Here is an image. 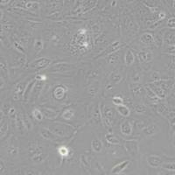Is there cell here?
<instances>
[{
	"mask_svg": "<svg viewBox=\"0 0 175 175\" xmlns=\"http://www.w3.org/2000/svg\"><path fill=\"white\" fill-rule=\"evenodd\" d=\"M48 129L53 133L56 134L57 136L65 137L69 136L72 133L74 128L68 124H65L62 123H54L52 125H49Z\"/></svg>",
	"mask_w": 175,
	"mask_h": 175,
	"instance_id": "obj_1",
	"label": "cell"
},
{
	"mask_svg": "<svg viewBox=\"0 0 175 175\" xmlns=\"http://www.w3.org/2000/svg\"><path fill=\"white\" fill-rule=\"evenodd\" d=\"M123 147L126 152L131 157H134L137 154L138 148H137V142L135 140H128L125 141L123 144Z\"/></svg>",
	"mask_w": 175,
	"mask_h": 175,
	"instance_id": "obj_2",
	"label": "cell"
},
{
	"mask_svg": "<svg viewBox=\"0 0 175 175\" xmlns=\"http://www.w3.org/2000/svg\"><path fill=\"white\" fill-rule=\"evenodd\" d=\"M51 62H52V60L50 59L40 58L33 60L30 64V67L32 68H35V69H42V68H47L51 64Z\"/></svg>",
	"mask_w": 175,
	"mask_h": 175,
	"instance_id": "obj_3",
	"label": "cell"
},
{
	"mask_svg": "<svg viewBox=\"0 0 175 175\" xmlns=\"http://www.w3.org/2000/svg\"><path fill=\"white\" fill-rule=\"evenodd\" d=\"M75 68V65L73 64H69V63H59L54 65V67H52L49 71L50 72H55V73H59V72H64V71H68L70 70L72 68Z\"/></svg>",
	"mask_w": 175,
	"mask_h": 175,
	"instance_id": "obj_4",
	"label": "cell"
},
{
	"mask_svg": "<svg viewBox=\"0 0 175 175\" xmlns=\"http://www.w3.org/2000/svg\"><path fill=\"white\" fill-rule=\"evenodd\" d=\"M40 135L44 138H46L47 140H50V141H54V142H59L60 141V137L57 136L54 133H53L50 130L41 128L40 129Z\"/></svg>",
	"mask_w": 175,
	"mask_h": 175,
	"instance_id": "obj_5",
	"label": "cell"
},
{
	"mask_svg": "<svg viewBox=\"0 0 175 175\" xmlns=\"http://www.w3.org/2000/svg\"><path fill=\"white\" fill-rule=\"evenodd\" d=\"M137 58L141 63H148L152 60V53L151 51H141L137 54Z\"/></svg>",
	"mask_w": 175,
	"mask_h": 175,
	"instance_id": "obj_6",
	"label": "cell"
},
{
	"mask_svg": "<svg viewBox=\"0 0 175 175\" xmlns=\"http://www.w3.org/2000/svg\"><path fill=\"white\" fill-rule=\"evenodd\" d=\"M150 87H151L150 89L155 93L156 96L159 99H165L166 98V91L164 90L162 88H160L159 86L156 85L155 83H153V82L150 84Z\"/></svg>",
	"mask_w": 175,
	"mask_h": 175,
	"instance_id": "obj_7",
	"label": "cell"
},
{
	"mask_svg": "<svg viewBox=\"0 0 175 175\" xmlns=\"http://www.w3.org/2000/svg\"><path fill=\"white\" fill-rule=\"evenodd\" d=\"M121 131L124 136H130L132 131V124L130 120H124L121 124Z\"/></svg>",
	"mask_w": 175,
	"mask_h": 175,
	"instance_id": "obj_8",
	"label": "cell"
},
{
	"mask_svg": "<svg viewBox=\"0 0 175 175\" xmlns=\"http://www.w3.org/2000/svg\"><path fill=\"white\" fill-rule=\"evenodd\" d=\"M45 85V81H37L36 80V82L33 86V92H32V96L31 97H33V99H36L39 96V93L40 91L42 90L43 87Z\"/></svg>",
	"mask_w": 175,
	"mask_h": 175,
	"instance_id": "obj_9",
	"label": "cell"
},
{
	"mask_svg": "<svg viewBox=\"0 0 175 175\" xmlns=\"http://www.w3.org/2000/svg\"><path fill=\"white\" fill-rule=\"evenodd\" d=\"M40 110L43 113V116L47 119H54V118L58 117L59 115L58 111H56L53 109H49V108H42Z\"/></svg>",
	"mask_w": 175,
	"mask_h": 175,
	"instance_id": "obj_10",
	"label": "cell"
},
{
	"mask_svg": "<svg viewBox=\"0 0 175 175\" xmlns=\"http://www.w3.org/2000/svg\"><path fill=\"white\" fill-rule=\"evenodd\" d=\"M36 82V79L35 80H33V81H30L26 87H25V89L24 91V94H23V98L25 101H27L29 97L32 96V92H33V86Z\"/></svg>",
	"mask_w": 175,
	"mask_h": 175,
	"instance_id": "obj_11",
	"label": "cell"
},
{
	"mask_svg": "<svg viewBox=\"0 0 175 175\" xmlns=\"http://www.w3.org/2000/svg\"><path fill=\"white\" fill-rule=\"evenodd\" d=\"M131 164V162L129 160H125L120 164L117 165L116 166H114L112 169H111V174H120L121 172H123L129 165Z\"/></svg>",
	"mask_w": 175,
	"mask_h": 175,
	"instance_id": "obj_12",
	"label": "cell"
},
{
	"mask_svg": "<svg viewBox=\"0 0 175 175\" xmlns=\"http://www.w3.org/2000/svg\"><path fill=\"white\" fill-rule=\"evenodd\" d=\"M146 160H147V163L152 167H158L162 164V158L158 156H149Z\"/></svg>",
	"mask_w": 175,
	"mask_h": 175,
	"instance_id": "obj_13",
	"label": "cell"
},
{
	"mask_svg": "<svg viewBox=\"0 0 175 175\" xmlns=\"http://www.w3.org/2000/svg\"><path fill=\"white\" fill-rule=\"evenodd\" d=\"M158 131V128L157 127V125L154 124V123H152V124L148 125L147 127H145V128L143 129V133H144L145 136L150 137L154 135L155 133H157Z\"/></svg>",
	"mask_w": 175,
	"mask_h": 175,
	"instance_id": "obj_14",
	"label": "cell"
},
{
	"mask_svg": "<svg viewBox=\"0 0 175 175\" xmlns=\"http://www.w3.org/2000/svg\"><path fill=\"white\" fill-rule=\"evenodd\" d=\"M163 42H165L168 46H174V32H167L163 36Z\"/></svg>",
	"mask_w": 175,
	"mask_h": 175,
	"instance_id": "obj_15",
	"label": "cell"
},
{
	"mask_svg": "<svg viewBox=\"0 0 175 175\" xmlns=\"http://www.w3.org/2000/svg\"><path fill=\"white\" fill-rule=\"evenodd\" d=\"M15 122H16V126L17 129L20 131V132H22L24 130H26L24 119H23V115L21 114H16V118H15Z\"/></svg>",
	"mask_w": 175,
	"mask_h": 175,
	"instance_id": "obj_16",
	"label": "cell"
},
{
	"mask_svg": "<svg viewBox=\"0 0 175 175\" xmlns=\"http://www.w3.org/2000/svg\"><path fill=\"white\" fill-rule=\"evenodd\" d=\"M42 152V150L39 148V146L36 145V144H31L28 147V153H29V156L32 158H33L34 156L38 155L39 153Z\"/></svg>",
	"mask_w": 175,
	"mask_h": 175,
	"instance_id": "obj_17",
	"label": "cell"
},
{
	"mask_svg": "<svg viewBox=\"0 0 175 175\" xmlns=\"http://www.w3.org/2000/svg\"><path fill=\"white\" fill-rule=\"evenodd\" d=\"M145 93H146L147 97H148V99H149L152 102H153V103H158V102L159 98L156 96L155 93H154L150 88L145 87Z\"/></svg>",
	"mask_w": 175,
	"mask_h": 175,
	"instance_id": "obj_18",
	"label": "cell"
},
{
	"mask_svg": "<svg viewBox=\"0 0 175 175\" xmlns=\"http://www.w3.org/2000/svg\"><path fill=\"white\" fill-rule=\"evenodd\" d=\"M101 114L103 115V117H108L110 119H112L114 117V114H115V111L114 110L110 107V106H105L103 109L101 110Z\"/></svg>",
	"mask_w": 175,
	"mask_h": 175,
	"instance_id": "obj_19",
	"label": "cell"
},
{
	"mask_svg": "<svg viewBox=\"0 0 175 175\" xmlns=\"http://www.w3.org/2000/svg\"><path fill=\"white\" fill-rule=\"evenodd\" d=\"M141 41L145 44H147V45H151V44H153L154 43V38L152 36V33H145L142 36H141Z\"/></svg>",
	"mask_w": 175,
	"mask_h": 175,
	"instance_id": "obj_20",
	"label": "cell"
},
{
	"mask_svg": "<svg viewBox=\"0 0 175 175\" xmlns=\"http://www.w3.org/2000/svg\"><path fill=\"white\" fill-rule=\"evenodd\" d=\"M135 60V56H134V54L131 51V50H128L126 53H125V55H124V61H125V64L126 66H131L133 64Z\"/></svg>",
	"mask_w": 175,
	"mask_h": 175,
	"instance_id": "obj_21",
	"label": "cell"
},
{
	"mask_svg": "<svg viewBox=\"0 0 175 175\" xmlns=\"http://www.w3.org/2000/svg\"><path fill=\"white\" fill-rule=\"evenodd\" d=\"M117 112H118L121 116H123V117H129V116H130V114H131V110H130V109H129L127 106L123 105V104H122V105H118L117 108Z\"/></svg>",
	"mask_w": 175,
	"mask_h": 175,
	"instance_id": "obj_22",
	"label": "cell"
},
{
	"mask_svg": "<svg viewBox=\"0 0 175 175\" xmlns=\"http://www.w3.org/2000/svg\"><path fill=\"white\" fill-rule=\"evenodd\" d=\"M99 92V83L95 82L90 85L88 89V93L90 97H96Z\"/></svg>",
	"mask_w": 175,
	"mask_h": 175,
	"instance_id": "obj_23",
	"label": "cell"
},
{
	"mask_svg": "<svg viewBox=\"0 0 175 175\" xmlns=\"http://www.w3.org/2000/svg\"><path fill=\"white\" fill-rule=\"evenodd\" d=\"M91 145H92L93 151L96 152H102V143L99 139H97V138L92 140Z\"/></svg>",
	"mask_w": 175,
	"mask_h": 175,
	"instance_id": "obj_24",
	"label": "cell"
},
{
	"mask_svg": "<svg viewBox=\"0 0 175 175\" xmlns=\"http://www.w3.org/2000/svg\"><path fill=\"white\" fill-rule=\"evenodd\" d=\"M54 96L55 99H57V100L62 99L64 97V96H65V89H64V88L61 87V86L57 87L54 89Z\"/></svg>",
	"mask_w": 175,
	"mask_h": 175,
	"instance_id": "obj_25",
	"label": "cell"
},
{
	"mask_svg": "<svg viewBox=\"0 0 175 175\" xmlns=\"http://www.w3.org/2000/svg\"><path fill=\"white\" fill-rule=\"evenodd\" d=\"M131 92H132V94H133L134 97H138V96H140L142 94L144 89L140 85L135 83V84H132L131 86Z\"/></svg>",
	"mask_w": 175,
	"mask_h": 175,
	"instance_id": "obj_26",
	"label": "cell"
},
{
	"mask_svg": "<svg viewBox=\"0 0 175 175\" xmlns=\"http://www.w3.org/2000/svg\"><path fill=\"white\" fill-rule=\"evenodd\" d=\"M105 138H106V141H107L108 143L111 144V145H120V140H119V138H118L117 136H114L112 133L107 134L106 137H105Z\"/></svg>",
	"mask_w": 175,
	"mask_h": 175,
	"instance_id": "obj_27",
	"label": "cell"
},
{
	"mask_svg": "<svg viewBox=\"0 0 175 175\" xmlns=\"http://www.w3.org/2000/svg\"><path fill=\"white\" fill-rule=\"evenodd\" d=\"M81 166L82 168L85 170V171H89V168H90V164L88 160V158L84 154H81Z\"/></svg>",
	"mask_w": 175,
	"mask_h": 175,
	"instance_id": "obj_28",
	"label": "cell"
},
{
	"mask_svg": "<svg viewBox=\"0 0 175 175\" xmlns=\"http://www.w3.org/2000/svg\"><path fill=\"white\" fill-rule=\"evenodd\" d=\"M110 81L113 83H119L122 81V75L118 71H115L110 75Z\"/></svg>",
	"mask_w": 175,
	"mask_h": 175,
	"instance_id": "obj_29",
	"label": "cell"
},
{
	"mask_svg": "<svg viewBox=\"0 0 175 175\" xmlns=\"http://www.w3.org/2000/svg\"><path fill=\"white\" fill-rule=\"evenodd\" d=\"M118 59H119V57H118V54H117V53H112V54H110L109 55L108 60H107V62L109 64H110V65H115L117 61H118Z\"/></svg>",
	"mask_w": 175,
	"mask_h": 175,
	"instance_id": "obj_30",
	"label": "cell"
},
{
	"mask_svg": "<svg viewBox=\"0 0 175 175\" xmlns=\"http://www.w3.org/2000/svg\"><path fill=\"white\" fill-rule=\"evenodd\" d=\"M33 47H34V50H35L36 54H39L40 51L43 48V42H42V40L41 39H35L34 44H33Z\"/></svg>",
	"mask_w": 175,
	"mask_h": 175,
	"instance_id": "obj_31",
	"label": "cell"
},
{
	"mask_svg": "<svg viewBox=\"0 0 175 175\" xmlns=\"http://www.w3.org/2000/svg\"><path fill=\"white\" fill-rule=\"evenodd\" d=\"M158 112L159 113V114H161V115H163V116H166V115L168 114V109H167V107L165 105V104H158Z\"/></svg>",
	"mask_w": 175,
	"mask_h": 175,
	"instance_id": "obj_32",
	"label": "cell"
},
{
	"mask_svg": "<svg viewBox=\"0 0 175 175\" xmlns=\"http://www.w3.org/2000/svg\"><path fill=\"white\" fill-rule=\"evenodd\" d=\"M74 110H72L71 109H68L67 110L64 111V113L62 114V117L66 120H71L74 117Z\"/></svg>",
	"mask_w": 175,
	"mask_h": 175,
	"instance_id": "obj_33",
	"label": "cell"
},
{
	"mask_svg": "<svg viewBox=\"0 0 175 175\" xmlns=\"http://www.w3.org/2000/svg\"><path fill=\"white\" fill-rule=\"evenodd\" d=\"M33 114V117H34L37 121H41L43 119V113L41 112L40 110H38V109H34L32 112Z\"/></svg>",
	"mask_w": 175,
	"mask_h": 175,
	"instance_id": "obj_34",
	"label": "cell"
},
{
	"mask_svg": "<svg viewBox=\"0 0 175 175\" xmlns=\"http://www.w3.org/2000/svg\"><path fill=\"white\" fill-rule=\"evenodd\" d=\"M7 152L8 154L12 157H16V156L19 154V148L16 147V146H13V145H11L8 150H7Z\"/></svg>",
	"mask_w": 175,
	"mask_h": 175,
	"instance_id": "obj_35",
	"label": "cell"
},
{
	"mask_svg": "<svg viewBox=\"0 0 175 175\" xmlns=\"http://www.w3.org/2000/svg\"><path fill=\"white\" fill-rule=\"evenodd\" d=\"M46 154H45V153H43V152H40L39 153L38 155L34 156L33 158H32V159L34 161V162H36V163H40V162H42L46 158Z\"/></svg>",
	"mask_w": 175,
	"mask_h": 175,
	"instance_id": "obj_36",
	"label": "cell"
},
{
	"mask_svg": "<svg viewBox=\"0 0 175 175\" xmlns=\"http://www.w3.org/2000/svg\"><path fill=\"white\" fill-rule=\"evenodd\" d=\"M13 46H14V47H15V49L18 51V53H21V54H25V48H24V46L20 43V42H18V41H15L14 43H13Z\"/></svg>",
	"mask_w": 175,
	"mask_h": 175,
	"instance_id": "obj_37",
	"label": "cell"
},
{
	"mask_svg": "<svg viewBox=\"0 0 175 175\" xmlns=\"http://www.w3.org/2000/svg\"><path fill=\"white\" fill-rule=\"evenodd\" d=\"M141 79H142V76H141V74L137 71H134L132 76H131V81L134 82V83H137V82H140L141 81Z\"/></svg>",
	"mask_w": 175,
	"mask_h": 175,
	"instance_id": "obj_38",
	"label": "cell"
},
{
	"mask_svg": "<svg viewBox=\"0 0 175 175\" xmlns=\"http://www.w3.org/2000/svg\"><path fill=\"white\" fill-rule=\"evenodd\" d=\"M58 152L61 157H67L69 153V150L66 146H60L58 149Z\"/></svg>",
	"mask_w": 175,
	"mask_h": 175,
	"instance_id": "obj_39",
	"label": "cell"
},
{
	"mask_svg": "<svg viewBox=\"0 0 175 175\" xmlns=\"http://www.w3.org/2000/svg\"><path fill=\"white\" fill-rule=\"evenodd\" d=\"M1 73L2 75H4V76H8V69L6 67V62L5 60H1Z\"/></svg>",
	"mask_w": 175,
	"mask_h": 175,
	"instance_id": "obj_40",
	"label": "cell"
},
{
	"mask_svg": "<svg viewBox=\"0 0 175 175\" xmlns=\"http://www.w3.org/2000/svg\"><path fill=\"white\" fill-rule=\"evenodd\" d=\"M134 110H135V111H136L137 113L143 114V113L145 112L146 108L143 104H137V105H135V107H134Z\"/></svg>",
	"mask_w": 175,
	"mask_h": 175,
	"instance_id": "obj_41",
	"label": "cell"
},
{
	"mask_svg": "<svg viewBox=\"0 0 175 175\" xmlns=\"http://www.w3.org/2000/svg\"><path fill=\"white\" fill-rule=\"evenodd\" d=\"M154 43L157 45V46H160L163 43V36L161 33H158L156 35V37L154 38Z\"/></svg>",
	"mask_w": 175,
	"mask_h": 175,
	"instance_id": "obj_42",
	"label": "cell"
},
{
	"mask_svg": "<svg viewBox=\"0 0 175 175\" xmlns=\"http://www.w3.org/2000/svg\"><path fill=\"white\" fill-rule=\"evenodd\" d=\"M162 167L166 169V170H169V171H174V164L173 163H166V164H163L162 165Z\"/></svg>",
	"mask_w": 175,
	"mask_h": 175,
	"instance_id": "obj_43",
	"label": "cell"
},
{
	"mask_svg": "<svg viewBox=\"0 0 175 175\" xmlns=\"http://www.w3.org/2000/svg\"><path fill=\"white\" fill-rule=\"evenodd\" d=\"M112 102H113L114 104H116V105L118 106V105H122L123 103V99L120 97H115L112 99Z\"/></svg>",
	"mask_w": 175,
	"mask_h": 175,
	"instance_id": "obj_44",
	"label": "cell"
},
{
	"mask_svg": "<svg viewBox=\"0 0 175 175\" xmlns=\"http://www.w3.org/2000/svg\"><path fill=\"white\" fill-rule=\"evenodd\" d=\"M23 119H24V122H25L26 130H30L31 127H32V123H31V121L28 119V117H26V116H25V115H23Z\"/></svg>",
	"mask_w": 175,
	"mask_h": 175,
	"instance_id": "obj_45",
	"label": "cell"
},
{
	"mask_svg": "<svg viewBox=\"0 0 175 175\" xmlns=\"http://www.w3.org/2000/svg\"><path fill=\"white\" fill-rule=\"evenodd\" d=\"M102 122H103V124L106 128H110L111 127V121H110V118L103 117H102Z\"/></svg>",
	"mask_w": 175,
	"mask_h": 175,
	"instance_id": "obj_46",
	"label": "cell"
},
{
	"mask_svg": "<svg viewBox=\"0 0 175 175\" xmlns=\"http://www.w3.org/2000/svg\"><path fill=\"white\" fill-rule=\"evenodd\" d=\"M136 126L138 130H143L145 127V122L143 120H138L136 122Z\"/></svg>",
	"mask_w": 175,
	"mask_h": 175,
	"instance_id": "obj_47",
	"label": "cell"
},
{
	"mask_svg": "<svg viewBox=\"0 0 175 175\" xmlns=\"http://www.w3.org/2000/svg\"><path fill=\"white\" fill-rule=\"evenodd\" d=\"M7 131H8V123H5L4 124V126L1 125V137H2L5 135V133H6Z\"/></svg>",
	"mask_w": 175,
	"mask_h": 175,
	"instance_id": "obj_48",
	"label": "cell"
},
{
	"mask_svg": "<svg viewBox=\"0 0 175 175\" xmlns=\"http://www.w3.org/2000/svg\"><path fill=\"white\" fill-rule=\"evenodd\" d=\"M167 25H168L169 27L174 28V17L170 18L169 20H167Z\"/></svg>",
	"mask_w": 175,
	"mask_h": 175,
	"instance_id": "obj_49",
	"label": "cell"
},
{
	"mask_svg": "<svg viewBox=\"0 0 175 175\" xmlns=\"http://www.w3.org/2000/svg\"><path fill=\"white\" fill-rule=\"evenodd\" d=\"M3 27H4V29H5L6 31H11V30L13 28V25H12V24H6V25H4Z\"/></svg>",
	"mask_w": 175,
	"mask_h": 175,
	"instance_id": "obj_50",
	"label": "cell"
},
{
	"mask_svg": "<svg viewBox=\"0 0 175 175\" xmlns=\"http://www.w3.org/2000/svg\"><path fill=\"white\" fill-rule=\"evenodd\" d=\"M92 30H93L94 33H99V32H100V26H99V25L95 24V25L92 26Z\"/></svg>",
	"mask_w": 175,
	"mask_h": 175,
	"instance_id": "obj_51",
	"label": "cell"
},
{
	"mask_svg": "<svg viewBox=\"0 0 175 175\" xmlns=\"http://www.w3.org/2000/svg\"><path fill=\"white\" fill-rule=\"evenodd\" d=\"M36 80L37 81H46V76L44 75H39L36 76Z\"/></svg>",
	"mask_w": 175,
	"mask_h": 175,
	"instance_id": "obj_52",
	"label": "cell"
},
{
	"mask_svg": "<svg viewBox=\"0 0 175 175\" xmlns=\"http://www.w3.org/2000/svg\"><path fill=\"white\" fill-rule=\"evenodd\" d=\"M51 40L54 41V42H58V41H60V37H59V35H57V34H54V35L51 37Z\"/></svg>",
	"mask_w": 175,
	"mask_h": 175,
	"instance_id": "obj_53",
	"label": "cell"
},
{
	"mask_svg": "<svg viewBox=\"0 0 175 175\" xmlns=\"http://www.w3.org/2000/svg\"><path fill=\"white\" fill-rule=\"evenodd\" d=\"M97 73H98L97 71H93V72H91V74H89V76L90 79H94L96 76H98Z\"/></svg>",
	"mask_w": 175,
	"mask_h": 175,
	"instance_id": "obj_54",
	"label": "cell"
},
{
	"mask_svg": "<svg viewBox=\"0 0 175 175\" xmlns=\"http://www.w3.org/2000/svg\"><path fill=\"white\" fill-rule=\"evenodd\" d=\"M16 114V111H15V109L14 108H10V110H9V115L10 116H13V115H15Z\"/></svg>",
	"mask_w": 175,
	"mask_h": 175,
	"instance_id": "obj_55",
	"label": "cell"
},
{
	"mask_svg": "<svg viewBox=\"0 0 175 175\" xmlns=\"http://www.w3.org/2000/svg\"><path fill=\"white\" fill-rule=\"evenodd\" d=\"M158 24H160V21H158V22H155V23L153 24V25H151V26H150V29H155L157 26H158V25H159Z\"/></svg>",
	"mask_w": 175,
	"mask_h": 175,
	"instance_id": "obj_56",
	"label": "cell"
},
{
	"mask_svg": "<svg viewBox=\"0 0 175 175\" xmlns=\"http://www.w3.org/2000/svg\"><path fill=\"white\" fill-rule=\"evenodd\" d=\"M106 89H107V90H112V89H113V86H112V84H111V83L107 84V85H106Z\"/></svg>",
	"mask_w": 175,
	"mask_h": 175,
	"instance_id": "obj_57",
	"label": "cell"
},
{
	"mask_svg": "<svg viewBox=\"0 0 175 175\" xmlns=\"http://www.w3.org/2000/svg\"><path fill=\"white\" fill-rule=\"evenodd\" d=\"M158 18L159 19H165L166 18V13H164V12H160L159 14H158Z\"/></svg>",
	"mask_w": 175,
	"mask_h": 175,
	"instance_id": "obj_58",
	"label": "cell"
},
{
	"mask_svg": "<svg viewBox=\"0 0 175 175\" xmlns=\"http://www.w3.org/2000/svg\"><path fill=\"white\" fill-rule=\"evenodd\" d=\"M10 2H11V1H2L1 4H6L7 3H10Z\"/></svg>",
	"mask_w": 175,
	"mask_h": 175,
	"instance_id": "obj_59",
	"label": "cell"
}]
</instances>
